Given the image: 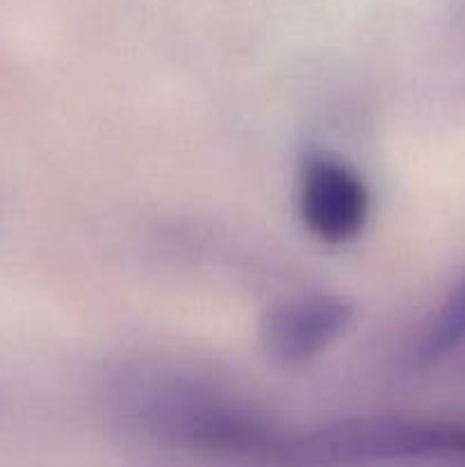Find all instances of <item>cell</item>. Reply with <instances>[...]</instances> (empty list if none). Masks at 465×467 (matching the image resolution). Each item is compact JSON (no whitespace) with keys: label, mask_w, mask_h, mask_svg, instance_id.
I'll return each instance as SVG.
<instances>
[{"label":"cell","mask_w":465,"mask_h":467,"mask_svg":"<svg viewBox=\"0 0 465 467\" xmlns=\"http://www.w3.org/2000/svg\"><path fill=\"white\" fill-rule=\"evenodd\" d=\"M351 319L354 306L340 296L315 295L287 301L264 317V351L278 365H304L331 347Z\"/></svg>","instance_id":"cell-2"},{"label":"cell","mask_w":465,"mask_h":467,"mask_svg":"<svg viewBox=\"0 0 465 467\" xmlns=\"http://www.w3.org/2000/svg\"><path fill=\"white\" fill-rule=\"evenodd\" d=\"M299 210L310 235L326 244H342L365 228L369 214L367 187L346 164L315 155L301 169Z\"/></svg>","instance_id":"cell-1"},{"label":"cell","mask_w":465,"mask_h":467,"mask_svg":"<svg viewBox=\"0 0 465 467\" xmlns=\"http://www.w3.org/2000/svg\"><path fill=\"white\" fill-rule=\"evenodd\" d=\"M465 340V283L442 306L418 347V363L427 365L442 358Z\"/></svg>","instance_id":"cell-3"}]
</instances>
